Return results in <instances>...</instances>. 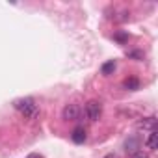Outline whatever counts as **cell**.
<instances>
[{"label":"cell","instance_id":"30bf717a","mask_svg":"<svg viewBox=\"0 0 158 158\" xmlns=\"http://www.w3.org/2000/svg\"><path fill=\"white\" fill-rule=\"evenodd\" d=\"M130 158H149V152H145V151H141V149H138V151H134V152H130Z\"/></svg>","mask_w":158,"mask_h":158},{"label":"cell","instance_id":"5b68a950","mask_svg":"<svg viewBox=\"0 0 158 158\" xmlns=\"http://www.w3.org/2000/svg\"><path fill=\"white\" fill-rule=\"evenodd\" d=\"M71 138H73L74 143H84V141H86V128H84V127H76V128L73 130Z\"/></svg>","mask_w":158,"mask_h":158},{"label":"cell","instance_id":"8fae6325","mask_svg":"<svg viewBox=\"0 0 158 158\" xmlns=\"http://www.w3.org/2000/svg\"><path fill=\"white\" fill-rule=\"evenodd\" d=\"M114 37H115V39H117V41H121V43H125V41H127V39H128V35H127V34H115V35H114Z\"/></svg>","mask_w":158,"mask_h":158},{"label":"cell","instance_id":"7a4b0ae2","mask_svg":"<svg viewBox=\"0 0 158 158\" xmlns=\"http://www.w3.org/2000/svg\"><path fill=\"white\" fill-rule=\"evenodd\" d=\"M86 115H88L89 121H99L101 115H102V106H101V102L89 101V102L86 104Z\"/></svg>","mask_w":158,"mask_h":158},{"label":"cell","instance_id":"5bb4252c","mask_svg":"<svg viewBox=\"0 0 158 158\" xmlns=\"http://www.w3.org/2000/svg\"><path fill=\"white\" fill-rule=\"evenodd\" d=\"M104 158H119V156H117V154H114V152H110V154H106Z\"/></svg>","mask_w":158,"mask_h":158},{"label":"cell","instance_id":"7c38bea8","mask_svg":"<svg viewBox=\"0 0 158 158\" xmlns=\"http://www.w3.org/2000/svg\"><path fill=\"white\" fill-rule=\"evenodd\" d=\"M26 158H41V154H37V152H32V154H28Z\"/></svg>","mask_w":158,"mask_h":158},{"label":"cell","instance_id":"3957f363","mask_svg":"<svg viewBox=\"0 0 158 158\" xmlns=\"http://www.w3.org/2000/svg\"><path fill=\"white\" fill-rule=\"evenodd\" d=\"M61 117L65 121H76L80 117V108H78V104H65L63 110H61Z\"/></svg>","mask_w":158,"mask_h":158},{"label":"cell","instance_id":"52a82bcc","mask_svg":"<svg viewBox=\"0 0 158 158\" xmlns=\"http://www.w3.org/2000/svg\"><path fill=\"white\" fill-rule=\"evenodd\" d=\"M123 86H125L127 89L134 91V89H138V88H139V80H138L136 76H130V78H127V80L123 82Z\"/></svg>","mask_w":158,"mask_h":158},{"label":"cell","instance_id":"4fadbf2b","mask_svg":"<svg viewBox=\"0 0 158 158\" xmlns=\"http://www.w3.org/2000/svg\"><path fill=\"white\" fill-rule=\"evenodd\" d=\"M130 56H132V58H141V54H139V52H130Z\"/></svg>","mask_w":158,"mask_h":158},{"label":"cell","instance_id":"8992f818","mask_svg":"<svg viewBox=\"0 0 158 158\" xmlns=\"http://www.w3.org/2000/svg\"><path fill=\"white\" fill-rule=\"evenodd\" d=\"M145 145H147V149H151V151H154V149L158 147V132H156V130L149 132V136H147V139H145Z\"/></svg>","mask_w":158,"mask_h":158},{"label":"cell","instance_id":"ba28073f","mask_svg":"<svg viewBox=\"0 0 158 158\" xmlns=\"http://www.w3.org/2000/svg\"><path fill=\"white\" fill-rule=\"evenodd\" d=\"M115 71V61L114 60H110V61H106V63H102V67H101V73L104 74V76H108V74H112Z\"/></svg>","mask_w":158,"mask_h":158},{"label":"cell","instance_id":"277c9868","mask_svg":"<svg viewBox=\"0 0 158 158\" xmlns=\"http://www.w3.org/2000/svg\"><path fill=\"white\" fill-rule=\"evenodd\" d=\"M136 127H138L139 130H149V132H152V130H156V117H154V115H151V117H141V119L136 123Z\"/></svg>","mask_w":158,"mask_h":158},{"label":"cell","instance_id":"6da1fadb","mask_svg":"<svg viewBox=\"0 0 158 158\" xmlns=\"http://www.w3.org/2000/svg\"><path fill=\"white\" fill-rule=\"evenodd\" d=\"M13 108L17 112H21L26 119H35L39 115V106L35 104V101L32 97H24V99H17L13 102Z\"/></svg>","mask_w":158,"mask_h":158},{"label":"cell","instance_id":"9c48e42d","mask_svg":"<svg viewBox=\"0 0 158 158\" xmlns=\"http://www.w3.org/2000/svg\"><path fill=\"white\" fill-rule=\"evenodd\" d=\"M125 147H127V152H134V151H138V138H130V139L125 143Z\"/></svg>","mask_w":158,"mask_h":158}]
</instances>
